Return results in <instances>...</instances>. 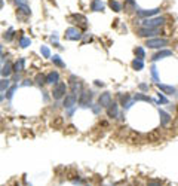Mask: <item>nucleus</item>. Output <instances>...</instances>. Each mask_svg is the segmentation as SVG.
I'll list each match as a JSON object with an SVG mask.
<instances>
[{
    "label": "nucleus",
    "mask_w": 178,
    "mask_h": 186,
    "mask_svg": "<svg viewBox=\"0 0 178 186\" xmlns=\"http://www.w3.org/2000/svg\"><path fill=\"white\" fill-rule=\"evenodd\" d=\"M165 45H168L166 39H154V40L147 42V46H150V48H163Z\"/></svg>",
    "instance_id": "nucleus-1"
},
{
    "label": "nucleus",
    "mask_w": 178,
    "mask_h": 186,
    "mask_svg": "<svg viewBox=\"0 0 178 186\" xmlns=\"http://www.w3.org/2000/svg\"><path fill=\"white\" fill-rule=\"evenodd\" d=\"M154 33H159L157 29H140L138 30V34L140 36H151V34H154Z\"/></svg>",
    "instance_id": "nucleus-2"
},
{
    "label": "nucleus",
    "mask_w": 178,
    "mask_h": 186,
    "mask_svg": "<svg viewBox=\"0 0 178 186\" xmlns=\"http://www.w3.org/2000/svg\"><path fill=\"white\" fill-rule=\"evenodd\" d=\"M165 18H154V20H150V21H144V25L146 27H153V25H160V24H163Z\"/></svg>",
    "instance_id": "nucleus-3"
},
{
    "label": "nucleus",
    "mask_w": 178,
    "mask_h": 186,
    "mask_svg": "<svg viewBox=\"0 0 178 186\" xmlns=\"http://www.w3.org/2000/svg\"><path fill=\"white\" fill-rule=\"evenodd\" d=\"M51 125H52V128H59V127L62 125V118H61V116H57L55 119L52 121Z\"/></svg>",
    "instance_id": "nucleus-4"
},
{
    "label": "nucleus",
    "mask_w": 178,
    "mask_h": 186,
    "mask_svg": "<svg viewBox=\"0 0 178 186\" xmlns=\"http://www.w3.org/2000/svg\"><path fill=\"white\" fill-rule=\"evenodd\" d=\"M92 11H102V3L95 0V2L92 3Z\"/></svg>",
    "instance_id": "nucleus-5"
},
{
    "label": "nucleus",
    "mask_w": 178,
    "mask_h": 186,
    "mask_svg": "<svg viewBox=\"0 0 178 186\" xmlns=\"http://www.w3.org/2000/svg\"><path fill=\"white\" fill-rule=\"evenodd\" d=\"M62 91H64V85H59L57 88V91H55V97H57V98H59V97L62 95Z\"/></svg>",
    "instance_id": "nucleus-6"
},
{
    "label": "nucleus",
    "mask_w": 178,
    "mask_h": 186,
    "mask_svg": "<svg viewBox=\"0 0 178 186\" xmlns=\"http://www.w3.org/2000/svg\"><path fill=\"white\" fill-rule=\"evenodd\" d=\"M110 6L113 7V9H114L116 12H119V11H120V5H119L117 2H114V0H111V2H110Z\"/></svg>",
    "instance_id": "nucleus-7"
},
{
    "label": "nucleus",
    "mask_w": 178,
    "mask_h": 186,
    "mask_svg": "<svg viewBox=\"0 0 178 186\" xmlns=\"http://www.w3.org/2000/svg\"><path fill=\"white\" fill-rule=\"evenodd\" d=\"M157 12H159V9H151V11H148V12L140 11V15H154V14H157Z\"/></svg>",
    "instance_id": "nucleus-8"
},
{
    "label": "nucleus",
    "mask_w": 178,
    "mask_h": 186,
    "mask_svg": "<svg viewBox=\"0 0 178 186\" xmlns=\"http://www.w3.org/2000/svg\"><path fill=\"white\" fill-rule=\"evenodd\" d=\"M2 5H3V0H0V7H2Z\"/></svg>",
    "instance_id": "nucleus-9"
}]
</instances>
